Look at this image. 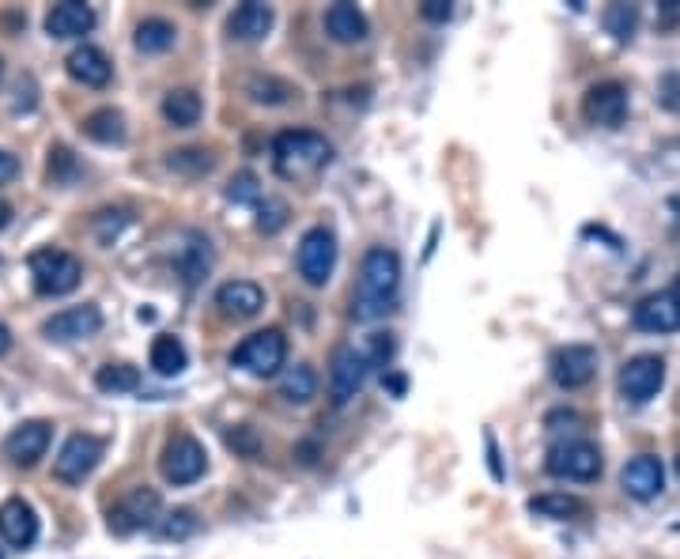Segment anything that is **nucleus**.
I'll return each instance as SVG.
<instances>
[{
  "label": "nucleus",
  "mask_w": 680,
  "mask_h": 559,
  "mask_svg": "<svg viewBox=\"0 0 680 559\" xmlns=\"http://www.w3.org/2000/svg\"><path fill=\"white\" fill-rule=\"evenodd\" d=\"M401 291V257L397 250L371 246L359 261L356 295H352V318L356 322H378L386 318Z\"/></svg>",
  "instance_id": "1"
},
{
  "label": "nucleus",
  "mask_w": 680,
  "mask_h": 559,
  "mask_svg": "<svg viewBox=\"0 0 680 559\" xmlns=\"http://www.w3.org/2000/svg\"><path fill=\"white\" fill-rule=\"evenodd\" d=\"M390 356H393L390 333H374L363 348H356V344H340L337 352H333V363H329V397H333V405L337 408L348 405V401L367 386L371 371L386 367Z\"/></svg>",
  "instance_id": "2"
},
{
  "label": "nucleus",
  "mask_w": 680,
  "mask_h": 559,
  "mask_svg": "<svg viewBox=\"0 0 680 559\" xmlns=\"http://www.w3.org/2000/svg\"><path fill=\"white\" fill-rule=\"evenodd\" d=\"M333 163V144L314 129H288L272 140V167L288 182L314 178Z\"/></svg>",
  "instance_id": "3"
},
{
  "label": "nucleus",
  "mask_w": 680,
  "mask_h": 559,
  "mask_svg": "<svg viewBox=\"0 0 680 559\" xmlns=\"http://www.w3.org/2000/svg\"><path fill=\"white\" fill-rule=\"evenodd\" d=\"M27 269H31L34 291L46 295V299H61V295L80 288V280H84V261L68 250H53V246L34 250L27 257Z\"/></svg>",
  "instance_id": "4"
},
{
  "label": "nucleus",
  "mask_w": 680,
  "mask_h": 559,
  "mask_svg": "<svg viewBox=\"0 0 680 559\" xmlns=\"http://www.w3.org/2000/svg\"><path fill=\"white\" fill-rule=\"evenodd\" d=\"M284 359H288V340H284V333H280V329H257V333H250V337L238 344L231 363L242 367L246 374H254V378H272V374L284 367Z\"/></svg>",
  "instance_id": "5"
},
{
  "label": "nucleus",
  "mask_w": 680,
  "mask_h": 559,
  "mask_svg": "<svg viewBox=\"0 0 680 559\" xmlns=\"http://www.w3.org/2000/svg\"><path fill=\"white\" fill-rule=\"evenodd\" d=\"M601 450L586 439H563L548 450L544 473L556 480H597L601 476Z\"/></svg>",
  "instance_id": "6"
},
{
  "label": "nucleus",
  "mask_w": 680,
  "mask_h": 559,
  "mask_svg": "<svg viewBox=\"0 0 680 559\" xmlns=\"http://www.w3.org/2000/svg\"><path fill=\"white\" fill-rule=\"evenodd\" d=\"M295 265H299V276L310 288H325L333 269H337V235L329 227H310L299 242Z\"/></svg>",
  "instance_id": "7"
},
{
  "label": "nucleus",
  "mask_w": 680,
  "mask_h": 559,
  "mask_svg": "<svg viewBox=\"0 0 680 559\" xmlns=\"http://www.w3.org/2000/svg\"><path fill=\"white\" fill-rule=\"evenodd\" d=\"M102 450H106V442L99 435H87V431L68 435L61 454L53 458V476L65 480V484H80L84 476L95 473V465L102 461Z\"/></svg>",
  "instance_id": "8"
},
{
  "label": "nucleus",
  "mask_w": 680,
  "mask_h": 559,
  "mask_svg": "<svg viewBox=\"0 0 680 559\" xmlns=\"http://www.w3.org/2000/svg\"><path fill=\"white\" fill-rule=\"evenodd\" d=\"M159 469H163V476H167L174 488H186V484H193V480L204 476L208 454H204V446L193 439V435H174V439L163 446Z\"/></svg>",
  "instance_id": "9"
},
{
  "label": "nucleus",
  "mask_w": 680,
  "mask_h": 559,
  "mask_svg": "<svg viewBox=\"0 0 680 559\" xmlns=\"http://www.w3.org/2000/svg\"><path fill=\"white\" fill-rule=\"evenodd\" d=\"M665 386V359L654 352L643 356H631L620 367V397L631 405H646L650 397H658V390Z\"/></svg>",
  "instance_id": "10"
},
{
  "label": "nucleus",
  "mask_w": 680,
  "mask_h": 559,
  "mask_svg": "<svg viewBox=\"0 0 680 559\" xmlns=\"http://www.w3.org/2000/svg\"><path fill=\"white\" fill-rule=\"evenodd\" d=\"M159 492L148 488V484H140V488H129V492L118 499V507L110 510V529L114 533H136V529H148L155 526V518H159Z\"/></svg>",
  "instance_id": "11"
},
{
  "label": "nucleus",
  "mask_w": 680,
  "mask_h": 559,
  "mask_svg": "<svg viewBox=\"0 0 680 559\" xmlns=\"http://www.w3.org/2000/svg\"><path fill=\"white\" fill-rule=\"evenodd\" d=\"M582 114L590 125H601V129H616L620 121L628 118V87L616 84V80H601L586 91L582 99Z\"/></svg>",
  "instance_id": "12"
},
{
  "label": "nucleus",
  "mask_w": 680,
  "mask_h": 559,
  "mask_svg": "<svg viewBox=\"0 0 680 559\" xmlns=\"http://www.w3.org/2000/svg\"><path fill=\"white\" fill-rule=\"evenodd\" d=\"M631 322H635V329H643V333H677L680 329V291L669 288V291H654V295L639 299Z\"/></svg>",
  "instance_id": "13"
},
{
  "label": "nucleus",
  "mask_w": 680,
  "mask_h": 559,
  "mask_svg": "<svg viewBox=\"0 0 680 559\" xmlns=\"http://www.w3.org/2000/svg\"><path fill=\"white\" fill-rule=\"evenodd\" d=\"M597 374V348L590 344H567L552 356V378L563 390H582Z\"/></svg>",
  "instance_id": "14"
},
{
  "label": "nucleus",
  "mask_w": 680,
  "mask_h": 559,
  "mask_svg": "<svg viewBox=\"0 0 680 559\" xmlns=\"http://www.w3.org/2000/svg\"><path fill=\"white\" fill-rule=\"evenodd\" d=\"M50 439H53V427L46 424V420H27V424L8 431V439H4L0 450H4V458L12 461V465L31 469L34 461L50 450Z\"/></svg>",
  "instance_id": "15"
},
{
  "label": "nucleus",
  "mask_w": 680,
  "mask_h": 559,
  "mask_svg": "<svg viewBox=\"0 0 680 559\" xmlns=\"http://www.w3.org/2000/svg\"><path fill=\"white\" fill-rule=\"evenodd\" d=\"M102 329V310L99 306H68V310H61V314H53V318H46L42 322V333L50 340H87L95 337Z\"/></svg>",
  "instance_id": "16"
},
{
  "label": "nucleus",
  "mask_w": 680,
  "mask_h": 559,
  "mask_svg": "<svg viewBox=\"0 0 680 559\" xmlns=\"http://www.w3.org/2000/svg\"><path fill=\"white\" fill-rule=\"evenodd\" d=\"M620 488H624L631 499H639V503L658 499L662 488H665L662 461L654 458V454H639V458H631L628 465H624V473H620Z\"/></svg>",
  "instance_id": "17"
},
{
  "label": "nucleus",
  "mask_w": 680,
  "mask_h": 559,
  "mask_svg": "<svg viewBox=\"0 0 680 559\" xmlns=\"http://www.w3.org/2000/svg\"><path fill=\"white\" fill-rule=\"evenodd\" d=\"M216 306H220L223 318H235V322H250L261 314L265 306V291L250 284V280H227L220 291H216Z\"/></svg>",
  "instance_id": "18"
},
{
  "label": "nucleus",
  "mask_w": 680,
  "mask_h": 559,
  "mask_svg": "<svg viewBox=\"0 0 680 559\" xmlns=\"http://www.w3.org/2000/svg\"><path fill=\"white\" fill-rule=\"evenodd\" d=\"M0 537L12 548H31L38 541V514L27 499H8L0 503Z\"/></svg>",
  "instance_id": "19"
},
{
  "label": "nucleus",
  "mask_w": 680,
  "mask_h": 559,
  "mask_svg": "<svg viewBox=\"0 0 680 559\" xmlns=\"http://www.w3.org/2000/svg\"><path fill=\"white\" fill-rule=\"evenodd\" d=\"M65 68H68V76H72L76 84H84V87H106V84H110V76H114L110 57H106L99 46H87V42L68 53Z\"/></svg>",
  "instance_id": "20"
},
{
  "label": "nucleus",
  "mask_w": 680,
  "mask_h": 559,
  "mask_svg": "<svg viewBox=\"0 0 680 559\" xmlns=\"http://www.w3.org/2000/svg\"><path fill=\"white\" fill-rule=\"evenodd\" d=\"M272 8L269 4H261V0H246V4H238L231 19H227V34L235 38V42H261L265 34L272 31Z\"/></svg>",
  "instance_id": "21"
},
{
  "label": "nucleus",
  "mask_w": 680,
  "mask_h": 559,
  "mask_svg": "<svg viewBox=\"0 0 680 559\" xmlns=\"http://www.w3.org/2000/svg\"><path fill=\"white\" fill-rule=\"evenodd\" d=\"M91 27H95V12L80 0H61L46 16V34L50 38H84Z\"/></svg>",
  "instance_id": "22"
},
{
  "label": "nucleus",
  "mask_w": 680,
  "mask_h": 559,
  "mask_svg": "<svg viewBox=\"0 0 680 559\" xmlns=\"http://www.w3.org/2000/svg\"><path fill=\"white\" fill-rule=\"evenodd\" d=\"M325 31H329V38L340 42V46H356V42L367 38L371 27H367V16L359 12L356 4L340 0V4H333V8L325 12Z\"/></svg>",
  "instance_id": "23"
},
{
  "label": "nucleus",
  "mask_w": 680,
  "mask_h": 559,
  "mask_svg": "<svg viewBox=\"0 0 680 559\" xmlns=\"http://www.w3.org/2000/svg\"><path fill=\"white\" fill-rule=\"evenodd\" d=\"M201 110H204L201 95L189 91V87H178V91H170L167 99H163V118H167L174 129L197 125V121H201Z\"/></svg>",
  "instance_id": "24"
},
{
  "label": "nucleus",
  "mask_w": 680,
  "mask_h": 559,
  "mask_svg": "<svg viewBox=\"0 0 680 559\" xmlns=\"http://www.w3.org/2000/svg\"><path fill=\"white\" fill-rule=\"evenodd\" d=\"M189 367V356H186V344L178 337H170V333H163V337H155L152 344V371L163 374V378H178V374Z\"/></svg>",
  "instance_id": "25"
},
{
  "label": "nucleus",
  "mask_w": 680,
  "mask_h": 559,
  "mask_svg": "<svg viewBox=\"0 0 680 559\" xmlns=\"http://www.w3.org/2000/svg\"><path fill=\"white\" fill-rule=\"evenodd\" d=\"M178 269H182V280H186L189 288H193V284H201L204 276H208V269H212L208 238L189 235V246H182V254H178Z\"/></svg>",
  "instance_id": "26"
},
{
  "label": "nucleus",
  "mask_w": 680,
  "mask_h": 559,
  "mask_svg": "<svg viewBox=\"0 0 680 559\" xmlns=\"http://www.w3.org/2000/svg\"><path fill=\"white\" fill-rule=\"evenodd\" d=\"M84 133L95 140V144H121L125 140V118H121V110L114 106H102L95 114H87L84 118Z\"/></svg>",
  "instance_id": "27"
},
{
  "label": "nucleus",
  "mask_w": 680,
  "mask_h": 559,
  "mask_svg": "<svg viewBox=\"0 0 680 559\" xmlns=\"http://www.w3.org/2000/svg\"><path fill=\"white\" fill-rule=\"evenodd\" d=\"M136 50L140 53H167L174 42H178V31H174V23L167 19H144L140 27H136Z\"/></svg>",
  "instance_id": "28"
},
{
  "label": "nucleus",
  "mask_w": 680,
  "mask_h": 559,
  "mask_svg": "<svg viewBox=\"0 0 680 559\" xmlns=\"http://www.w3.org/2000/svg\"><path fill=\"white\" fill-rule=\"evenodd\" d=\"M314 393H318V374H314V367H306V363L291 367V371L284 374V382H280V397L291 401V405H306Z\"/></svg>",
  "instance_id": "29"
},
{
  "label": "nucleus",
  "mask_w": 680,
  "mask_h": 559,
  "mask_svg": "<svg viewBox=\"0 0 680 559\" xmlns=\"http://www.w3.org/2000/svg\"><path fill=\"white\" fill-rule=\"evenodd\" d=\"M529 510L541 514V518H578V514H586V503L575 499V495L548 492V495H533V499H529Z\"/></svg>",
  "instance_id": "30"
},
{
  "label": "nucleus",
  "mask_w": 680,
  "mask_h": 559,
  "mask_svg": "<svg viewBox=\"0 0 680 559\" xmlns=\"http://www.w3.org/2000/svg\"><path fill=\"white\" fill-rule=\"evenodd\" d=\"M95 386L102 393H133L140 390V371L129 367V363H106L95 371Z\"/></svg>",
  "instance_id": "31"
},
{
  "label": "nucleus",
  "mask_w": 680,
  "mask_h": 559,
  "mask_svg": "<svg viewBox=\"0 0 680 559\" xmlns=\"http://www.w3.org/2000/svg\"><path fill=\"white\" fill-rule=\"evenodd\" d=\"M246 95L261 106H284V102L295 95V87L288 80H276V76H254L250 84H246Z\"/></svg>",
  "instance_id": "32"
},
{
  "label": "nucleus",
  "mask_w": 680,
  "mask_h": 559,
  "mask_svg": "<svg viewBox=\"0 0 680 559\" xmlns=\"http://www.w3.org/2000/svg\"><path fill=\"white\" fill-rule=\"evenodd\" d=\"M167 167L178 170V174H189V178H201L216 167V155L204 152V148H178V152H170Z\"/></svg>",
  "instance_id": "33"
},
{
  "label": "nucleus",
  "mask_w": 680,
  "mask_h": 559,
  "mask_svg": "<svg viewBox=\"0 0 680 559\" xmlns=\"http://www.w3.org/2000/svg\"><path fill=\"white\" fill-rule=\"evenodd\" d=\"M635 23H639V8L635 4H612V8H605V31L616 42H628L631 34H635Z\"/></svg>",
  "instance_id": "34"
},
{
  "label": "nucleus",
  "mask_w": 680,
  "mask_h": 559,
  "mask_svg": "<svg viewBox=\"0 0 680 559\" xmlns=\"http://www.w3.org/2000/svg\"><path fill=\"white\" fill-rule=\"evenodd\" d=\"M284 223H288V204L280 201V197H265V201L257 204V227L265 235H276Z\"/></svg>",
  "instance_id": "35"
},
{
  "label": "nucleus",
  "mask_w": 680,
  "mask_h": 559,
  "mask_svg": "<svg viewBox=\"0 0 680 559\" xmlns=\"http://www.w3.org/2000/svg\"><path fill=\"white\" fill-rule=\"evenodd\" d=\"M227 201H235V204H261L265 201V197H261V186H257V178L250 174V170H242V174L231 178V186H227Z\"/></svg>",
  "instance_id": "36"
},
{
  "label": "nucleus",
  "mask_w": 680,
  "mask_h": 559,
  "mask_svg": "<svg viewBox=\"0 0 680 559\" xmlns=\"http://www.w3.org/2000/svg\"><path fill=\"white\" fill-rule=\"evenodd\" d=\"M193 529H197V518L189 510H174V514H167V522L159 526V533L163 537H189Z\"/></svg>",
  "instance_id": "37"
},
{
  "label": "nucleus",
  "mask_w": 680,
  "mask_h": 559,
  "mask_svg": "<svg viewBox=\"0 0 680 559\" xmlns=\"http://www.w3.org/2000/svg\"><path fill=\"white\" fill-rule=\"evenodd\" d=\"M227 446L235 450V454H246V458H254L257 450H261V442L250 427H235V431H227Z\"/></svg>",
  "instance_id": "38"
},
{
  "label": "nucleus",
  "mask_w": 680,
  "mask_h": 559,
  "mask_svg": "<svg viewBox=\"0 0 680 559\" xmlns=\"http://www.w3.org/2000/svg\"><path fill=\"white\" fill-rule=\"evenodd\" d=\"M658 99L665 110H680V76L677 72H665L662 84H658Z\"/></svg>",
  "instance_id": "39"
},
{
  "label": "nucleus",
  "mask_w": 680,
  "mask_h": 559,
  "mask_svg": "<svg viewBox=\"0 0 680 559\" xmlns=\"http://www.w3.org/2000/svg\"><path fill=\"white\" fill-rule=\"evenodd\" d=\"M420 16L431 19V23H446V19L454 16V4H450V0H424Z\"/></svg>",
  "instance_id": "40"
},
{
  "label": "nucleus",
  "mask_w": 680,
  "mask_h": 559,
  "mask_svg": "<svg viewBox=\"0 0 680 559\" xmlns=\"http://www.w3.org/2000/svg\"><path fill=\"white\" fill-rule=\"evenodd\" d=\"M680 19V0H662L658 4V27H673Z\"/></svg>",
  "instance_id": "41"
},
{
  "label": "nucleus",
  "mask_w": 680,
  "mask_h": 559,
  "mask_svg": "<svg viewBox=\"0 0 680 559\" xmlns=\"http://www.w3.org/2000/svg\"><path fill=\"white\" fill-rule=\"evenodd\" d=\"M16 174H19L16 155H12V152H4V148H0V186H4V182H12Z\"/></svg>",
  "instance_id": "42"
},
{
  "label": "nucleus",
  "mask_w": 680,
  "mask_h": 559,
  "mask_svg": "<svg viewBox=\"0 0 680 559\" xmlns=\"http://www.w3.org/2000/svg\"><path fill=\"white\" fill-rule=\"evenodd\" d=\"M484 446H488V465H492V476L495 480H503V465H499V446H495V435L492 431H488V435H484Z\"/></svg>",
  "instance_id": "43"
},
{
  "label": "nucleus",
  "mask_w": 680,
  "mask_h": 559,
  "mask_svg": "<svg viewBox=\"0 0 680 559\" xmlns=\"http://www.w3.org/2000/svg\"><path fill=\"white\" fill-rule=\"evenodd\" d=\"M386 386H390V390L401 397V393H405V378H401V374H386Z\"/></svg>",
  "instance_id": "44"
},
{
  "label": "nucleus",
  "mask_w": 680,
  "mask_h": 559,
  "mask_svg": "<svg viewBox=\"0 0 680 559\" xmlns=\"http://www.w3.org/2000/svg\"><path fill=\"white\" fill-rule=\"evenodd\" d=\"M8 348H12V329H8V325L0 322V356H4Z\"/></svg>",
  "instance_id": "45"
},
{
  "label": "nucleus",
  "mask_w": 680,
  "mask_h": 559,
  "mask_svg": "<svg viewBox=\"0 0 680 559\" xmlns=\"http://www.w3.org/2000/svg\"><path fill=\"white\" fill-rule=\"evenodd\" d=\"M8 223H12V204H4V201H0V231H4Z\"/></svg>",
  "instance_id": "46"
},
{
  "label": "nucleus",
  "mask_w": 680,
  "mask_h": 559,
  "mask_svg": "<svg viewBox=\"0 0 680 559\" xmlns=\"http://www.w3.org/2000/svg\"><path fill=\"white\" fill-rule=\"evenodd\" d=\"M677 476H680V454H677Z\"/></svg>",
  "instance_id": "47"
},
{
  "label": "nucleus",
  "mask_w": 680,
  "mask_h": 559,
  "mask_svg": "<svg viewBox=\"0 0 680 559\" xmlns=\"http://www.w3.org/2000/svg\"><path fill=\"white\" fill-rule=\"evenodd\" d=\"M0 72H4V61H0Z\"/></svg>",
  "instance_id": "48"
},
{
  "label": "nucleus",
  "mask_w": 680,
  "mask_h": 559,
  "mask_svg": "<svg viewBox=\"0 0 680 559\" xmlns=\"http://www.w3.org/2000/svg\"><path fill=\"white\" fill-rule=\"evenodd\" d=\"M0 559H4V552H0Z\"/></svg>",
  "instance_id": "49"
}]
</instances>
